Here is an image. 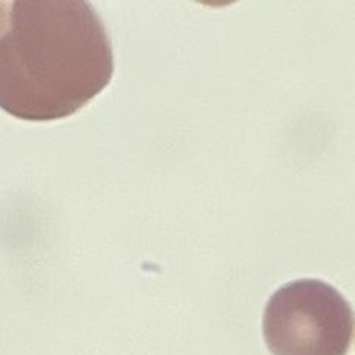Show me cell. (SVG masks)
Returning <instances> with one entry per match:
<instances>
[{"instance_id": "6da1fadb", "label": "cell", "mask_w": 355, "mask_h": 355, "mask_svg": "<svg viewBox=\"0 0 355 355\" xmlns=\"http://www.w3.org/2000/svg\"><path fill=\"white\" fill-rule=\"evenodd\" d=\"M110 39L85 0H12L0 18V107L28 122L68 118L110 84Z\"/></svg>"}, {"instance_id": "7a4b0ae2", "label": "cell", "mask_w": 355, "mask_h": 355, "mask_svg": "<svg viewBox=\"0 0 355 355\" xmlns=\"http://www.w3.org/2000/svg\"><path fill=\"white\" fill-rule=\"evenodd\" d=\"M355 315L338 289L319 279L279 288L263 315V335L273 355H347Z\"/></svg>"}]
</instances>
